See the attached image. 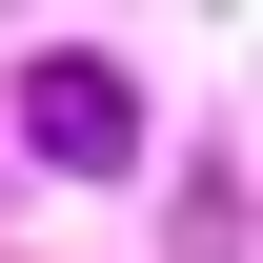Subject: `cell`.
I'll use <instances>...</instances> for the list:
<instances>
[{
	"mask_svg": "<svg viewBox=\"0 0 263 263\" xmlns=\"http://www.w3.org/2000/svg\"><path fill=\"white\" fill-rule=\"evenodd\" d=\"M21 142L81 162V182H122V162H142V81H122V61H21Z\"/></svg>",
	"mask_w": 263,
	"mask_h": 263,
	"instance_id": "cell-1",
	"label": "cell"
}]
</instances>
